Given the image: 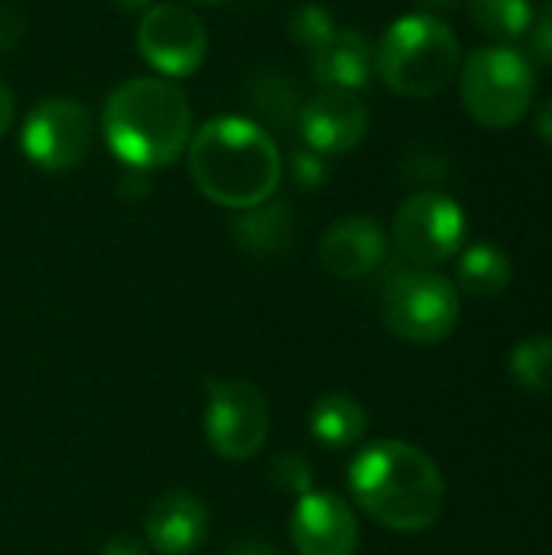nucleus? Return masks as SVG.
I'll use <instances>...</instances> for the list:
<instances>
[{"instance_id": "nucleus-1", "label": "nucleus", "mask_w": 552, "mask_h": 555, "mask_svg": "<svg viewBox=\"0 0 552 555\" xmlns=\"http://www.w3.org/2000/svg\"><path fill=\"white\" fill-rule=\"evenodd\" d=\"M355 504L394 533H423L446 511V478L429 452L403 439H381L348 468Z\"/></svg>"}, {"instance_id": "nucleus-2", "label": "nucleus", "mask_w": 552, "mask_h": 555, "mask_svg": "<svg viewBox=\"0 0 552 555\" xmlns=\"http://www.w3.org/2000/svg\"><path fill=\"white\" fill-rule=\"evenodd\" d=\"M185 156L198 192L234 211L270 202L283 179V156L273 137L244 117H215L202 124L189 140Z\"/></svg>"}, {"instance_id": "nucleus-3", "label": "nucleus", "mask_w": 552, "mask_h": 555, "mask_svg": "<svg viewBox=\"0 0 552 555\" xmlns=\"http://www.w3.org/2000/svg\"><path fill=\"white\" fill-rule=\"evenodd\" d=\"M101 127L111 153L127 169H163L172 166L192 140V107L176 81L143 75L111 91Z\"/></svg>"}, {"instance_id": "nucleus-4", "label": "nucleus", "mask_w": 552, "mask_h": 555, "mask_svg": "<svg viewBox=\"0 0 552 555\" xmlns=\"http://www.w3.org/2000/svg\"><path fill=\"white\" fill-rule=\"evenodd\" d=\"M462 68L455 29L433 13H407L387 26L374 46V75L400 98H433L452 85Z\"/></svg>"}, {"instance_id": "nucleus-5", "label": "nucleus", "mask_w": 552, "mask_h": 555, "mask_svg": "<svg viewBox=\"0 0 552 555\" xmlns=\"http://www.w3.org/2000/svg\"><path fill=\"white\" fill-rule=\"evenodd\" d=\"M459 94L475 124L488 130H508L527 117L537 94V75L527 52L495 42L462 59Z\"/></svg>"}, {"instance_id": "nucleus-6", "label": "nucleus", "mask_w": 552, "mask_h": 555, "mask_svg": "<svg viewBox=\"0 0 552 555\" xmlns=\"http://www.w3.org/2000/svg\"><path fill=\"white\" fill-rule=\"evenodd\" d=\"M387 332L410 345H439L446 341L462 319V299L452 280L436 270H403L397 273L381 302Z\"/></svg>"}, {"instance_id": "nucleus-7", "label": "nucleus", "mask_w": 552, "mask_h": 555, "mask_svg": "<svg viewBox=\"0 0 552 555\" xmlns=\"http://www.w3.org/2000/svg\"><path fill=\"white\" fill-rule=\"evenodd\" d=\"M465 234H468V218L462 205L442 192L410 195L397 208L390 228V241L397 254L420 270H433L459 257V250L465 247Z\"/></svg>"}, {"instance_id": "nucleus-8", "label": "nucleus", "mask_w": 552, "mask_h": 555, "mask_svg": "<svg viewBox=\"0 0 552 555\" xmlns=\"http://www.w3.org/2000/svg\"><path fill=\"white\" fill-rule=\"evenodd\" d=\"M94 124L81 101L55 94L42 98L20 127L23 156L42 172H68L91 153Z\"/></svg>"}, {"instance_id": "nucleus-9", "label": "nucleus", "mask_w": 552, "mask_h": 555, "mask_svg": "<svg viewBox=\"0 0 552 555\" xmlns=\"http://www.w3.org/2000/svg\"><path fill=\"white\" fill-rule=\"evenodd\" d=\"M270 436L267 397L247 380H208L205 439L224 462H251Z\"/></svg>"}, {"instance_id": "nucleus-10", "label": "nucleus", "mask_w": 552, "mask_h": 555, "mask_svg": "<svg viewBox=\"0 0 552 555\" xmlns=\"http://www.w3.org/2000/svg\"><path fill=\"white\" fill-rule=\"evenodd\" d=\"M137 49L159 78L179 81L202 68L208 29L182 3H153L137 23Z\"/></svg>"}, {"instance_id": "nucleus-11", "label": "nucleus", "mask_w": 552, "mask_h": 555, "mask_svg": "<svg viewBox=\"0 0 552 555\" xmlns=\"http://www.w3.org/2000/svg\"><path fill=\"white\" fill-rule=\"evenodd\" d=\"M290 540L299 555H355L361 533L338 494L306 491L290 514Z\"/></svg>"}, {"instance_id": "nucleus-12", "label": "nucleus", "mask_w": 552, "mask_h": 555, "mask_svg": "<svg viewBox=\"0 0 552 555\" xmlns=\"http://www.w3.org/2000/svg\"><path fill=\"white\" fill-rule=\"evenodd\" d=\"M299 130L319 156H345L368 133V104L358 91L322 88L299 107Z\"/></svg>"}, {"instance_id": "nucleus-13", "label": "nucleus", "mask_w": 552, "mask_h": 555, "mask_svg": "<svg viewBox=\"0 0 552 555\" xmlns=\"http://www.w3.org/2000/svg\"><path fill=\"white\" fill-rule=\"evenodd\" d=\"M387 231L368 215L335 221L319 244V263L335 280H364L387 260Z\"/></svg>"}, {"instance_id": "nucleus-14", "label": "nucleus", "mask_w": 552, "mask_h": 555, "mask_svg": "<svg viewBox=\"0 0 552 555\" xmlns=\"http://www.w3.org/2000/svg\"><path fill=\"white\" fill-rule=\"evenodd\" d=\"M146 546L159 555L195 553L208 537V507L192 491H169L146 511Z\"/></svg>"}, {"instance_id": "nucleus-15", "label": "nucleus", "mask_w": 552, "mask_h": 555, "mask_svg": "<svg viewBox=\"0 0 552 555\" xmlns=\"http://www.w3.org/2000/svg\"><path fill=\"white\" fill-rule=\"evenodd\" d=\"M309 75L322 88L361 91L374 75V42L355 26H338L335 36L309 55Z\"/></svg>"}, {"instance_id": "nucleus-16", "label": "nucleus", "mask_w": 552, "mask_h": 555, "mask_svg": "<svg viewBox=\"0 0 552 555\" xmlns=\"http://www.w3.org/2000/svg\"><path fill=\"white\" fill-rule=\"evenodd\" d=\"M309 433L322 449L345 452L368 433V413L351 393H325L309 410Z\"/></svg>"}, {"instance_id": "nucleus-17", "label": "nucleus", "mask_w": 552, "mask_h": 555, "mask_svg": "<svg viewBox=\"0 0 552 555\" xmlns=\"http://www.w3.org/2000/svg\"><path fill=\"white\" fill-rule=\"evenodd\" d=\"M231 234L241 250L254 257H273L293 241V211L283 202H264L238 215Z\"/></svg>"}, {"instance_id": "nucleus-18", "label": "nucleus", "mask_w": 552, "mask_h": 555, "mask_svg": "<svg viewBox=\"0 0 552 555\" xmlns=\"http://www.w3.org/2000/svg\"><path fill=\"white\" fill-rule=\"evenodd\" d=\"M514 267L511 257L495 241H478L465 250H459V286L465 296L475 299H495L511 286Z\"/></svg>"}, {"instance_id": "nucleus-19", "label": "nucleus", "mask_w": 552, "mask_h": 555, "mask_svg": "<svg viewBox=\"0 0 552 555\" xmlns=\"http://www.w3.org/2000/svg\"><path fill=\"white\" fill-rule=\"evenodd\" d=\"M468 20L495 39H521L530 29L534 3L530 0H465Z\"/></svg>"}, {"instance_id": "nucleus-20", "label": "nucleus", "mask_w": 552, "mask_h": 555, "mask_svg": "<svg viewBox=\"0 0 552 555\" xmlns=\"http://www.w3.org/2000/svg\"><path fill=\"white\" fill-rule=\"evenodd\" d=\"M508 374L524 393H547L552 390V338L530 335L514 345L508 354Z\"/></svg>"}, {"instance_id": "nucleus-21", "label": "nucleus", "mask_w": 552, "mask_h": 555, "mask_svg": "<svg viewBox=\"0 0 552 555\" xmlns=\"http://www.w3.org/2000/svg\"><path fill=\"white\" fill-rule=\"evenodd\" d=\"M251 98L254 107L277 127H290L293 120H299V91L283 75H257L251 85Z\"/></svg>"}, {"instance_id": "nucleus-22", "label": "nucleus", "mask_w": 552, "mask_h": 555, "mask_svg": "<svg viewBox=\"0 0 552 555\" xmlns=\"http://www.w3.org/2000/svg\"><path fill=\"white\" fill-rule=\"evenodd\" d=\"M335 29H338V23H335L332 10L322 7V3H303V7L290 16V36L296 39V46H299L306 55L319 52V49L335 36Z\"/></svg>"}, {"instance_id": "nucleus-23", "label": "nucleus", "mask_w": 552, "mask_h": 555, "mask_svg": "<svg viewBox=\"0 0 552 555\" xmlns=\"http://www.w3.org/2000/svg\"><path fill=\"white\" fill-rule=\"evenodd\" d=\"M527 59L552 65V0L540 10H534L530 29H527Z\"/></svg>"}, {"instance_id": "nucleus-24", "label": "nucleus", "mask_w": 552, "mask_h": 555, "mask_svg": "<svg viewBox=\"0 0 552 555\" xmlns=\"http://www.w3.org/2000/svg\"><path fill=\"white\" fill-rule=\"evenodd\" d=\"M270 478H273L277 488L293 491V494L312 491V488H309V462H306L303 455H296V452L280 455V459L273 462V468H270Z\"/></svg>"}, {"instance_id": "nucleus-25", "label": "nucleus", "mask_w": 552, "mask_h": 555, "mask_svg": "<svg viewBox=\"0 0 552 555\" xmlns=\"http://www.w3.org/2000/svg\"><path fill=\"white\" fill-rule=\"evenodd\" d=\"M293 176H296V182H299L303 189H316V185H322V182L329 179V159L319 156V153L309 150V146H299V150L293 153Z\"/></svg>"}, {"instance_id": "nucleus-26", "label": "nucleus", "mask_w": 552, "mask_h": 555, "mask_svg": "<svg viewBox=\"0 0 552 555\" xmlns=\"http://www.w3.org/2000/svg\"><path fill=\"white\" fill-rule=\"evenodd\" d=\"M26 36V16L13 3H0V55H10Z\"/></svg>"}, {"instance_id": "nucleus-27", "label": "nucleus", "mask_w": 552, "mask_h": 555, "mask_svg": "<svg viewBox=\"0 0 552 555\" xmlns=\"http://www.w3.org/2000/svg\"><path fill=\"white\" fill-rule=\"evenodd\" d=\"M101 555H150V546H146V540L133 537V533H114L104 543Z\"/></svg>"}, {"instance_id": "nucleus-28", "label": "nucleus", "mask_w": 552, "mask_h": 555, "mask_svg": "<svg viewBox=\"0 0 552 555\" xmlns=\"http://www.w3.org/2000/svg\"><path fill=\"white\" fill-rule=\"evenodd\" d=\"M534 133H537L543 143H550L552 146V98L537 107V114H534Z\"/></svg>"}, {"instance_id": "nucleus-29", "label": "nucleus", "mask_w": 552, "mask_h": 555, "mask_svg": "<svg viewBox=\"0 0 552 555\" xmlns=\"http://www.w3.org/2000/svg\"><path fill=\"white\" fill-rule=\"evenodd\" d=\"M13 114H16V104H13V91L10 85L0 78V137L13 127Z\"/></svg>"}, {"instance_id": "nucleus-30", "label": "nucleus", "mask_w": 552, "mask_h": 555, "mask_svg": "<svg viewBox=\"0 0 552 555\" xmlns=\"http://www.w3.org/2000/svg\"><path fill=\"white\" fill-rule=\"evenodd\" d=\"M228 555H273V550L267 543H260V540H244V543H238Z\"/></svg>"}, {"instance_id": "nucleus-31", "label": "nucleus", "mask_w": 552, "mask_h": 555, "mask_svg": "<svg viewBox=\"0 0 552 555\" xmlns=\"http://www.w3.org/2000/svg\"><path fill=\"white\" fill-rule=\"evenodd\" d=\"M413 3L420 7V13H433V16H436V13H442V10H452L459 0H413Z\"/></svg>"}, {"instance_id": "nucleus-32", "label": "nucleus", "mask_w": 552, "mask_h": 555, "mask_svg": "<svg viewBox=\"0 0 552 555\" xmlns=\"http://www.w3.org/2000/svg\"><path fill=\"white\" fill-rule=\"evenodd\" d=\"M111 3L124 13H146L156 0H111Z\"/></svg>"}, {"instance_id": "nucleus-33", "label": "nucleus", "mask_w": 552, "mask_h": 555, "mask_svg": "<svg viewBox=\"0 0 552 555\" xmlns=\"http://www.w3.org/2000/svg\"><path fill=\"white\" fill-rule=\"evenodd\" d=\"M192 3H205V7H218V3H228V0H192Z\"/></svg>"}, {"instance_id": "nucleus-34", "label": "nucleus", "mask_w": 552, "mask_h": 555, "mask_svg": "<svg viewBox=\"0 0 552 555\" xmlns=\"http://www.w3.org/2000/svg\"><path fill=\"white\" fill-rule=\"evenodd\" d=\"M273 555H277V553H273Z\"/></svg>"}]
</instances>
